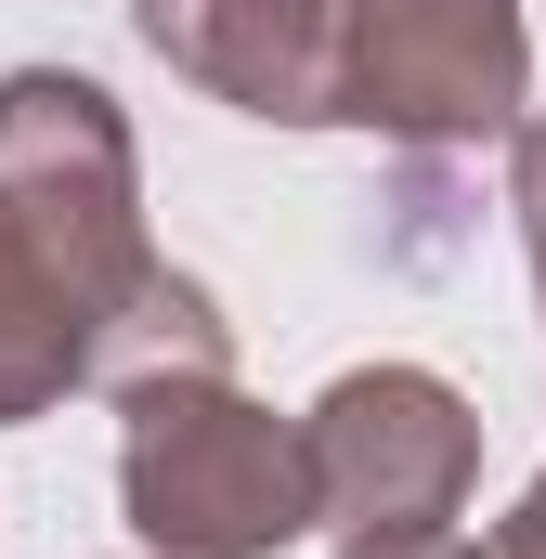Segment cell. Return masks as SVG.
<instances>
[{"instance_id": "6da1fadb", "label": "cell", "mask_w": 546, "mask_h": 559, "mask_svg": "<svg viewBox=\"0 0 546 559\" xmlns=\"http://www.w3.org/2000/svg\"><path fill=\"white\" fill-rule=\"evenodd\" d=\"M118 495L156 559H273L312 534L299 417H261L235 365L118 391Z\"/></svg>"}, {"instance_id": "7a4b0ae2", "label": "cell", "mask_w": 546, "mask_h": 559, "mask_svg": "<svg viewBox=\"0 0 546 559\" xmlns=\"http://www.w3.org/2000/svg\"><path fill=\"white\" fill-rule=\"evenodd\" d=\"M0 235H26L79 286L92 325H118L156 286L143 156H131V118L105 105V79H66V66H13L0 79Z\"/></svg>"}, {"instance_id": "3957f363", "label": "cell", "mask_w": 546, "mask_h": 559, "mask_svg": "<svg viewBox=\"0 0 546 559\" xmlns=\"http://www.w3.org/2000/svg\"><path fill=\"white\" fill-rule=\"evenodd\" d=\"M534 26L521 0H339V118L391 143H495L521 131Z\"/></svg>"}, {"instance_id": "277c9868", "label": "cell", "mask_w": 546, "mask_h": 559, "mask_svg": "<svg viewBox=\"0 0 546 559\" xmlns=\"http://www.w3.org/2000/svg\"><path fill=\"white\" fill-rule=\"evenodd\" d=\"M299 468H312V521H339V547L352 534H455V508L482 481V417L429 365H352L299 417Z\"/></svg>"}, {"instance_id": "5b68a950", "label": "cell", "mask_w": 546, "mask_h": 559, "mask_svg": "<svg viewBox=\"0 0 546 559\" xmlns=\"http://www.w3.org/2000/svg\"><path fill=\"white\" fill-rule=\"evenodd\" d=\"M143 52L235 118H339V0H131Z\"/></svg>"}, {"instance_id": "8992f818", "label": "cell", "mask_w": 546, "mask_h": 559, "mask_svg": "<svg viewBox=\"0 0 546 559\" xmlns=\"http://www.w3.org/2000/svg\"><path fill=\"white\" fill-rule=\"evenodd\" d=\"M92 352H105L92 299L26 235H0V417H52L66 391H92Z\"/></svg>"}, {"instance_id": "52a82bcc", "label": "cell", "mask_w": 546, "mask_h": 559, "mask_svg": "<svg viewBox=\"0 0 546 559\" xmlns=\"http://www.w3.org/2000/svg\"><path fill=\"white\" fill-rule=\"evenodd\" d=\"M508 209H521V248H534V286H546V118H521V156H508Z\"/></svg>"}, {"instance_id": "ba28073f", "label": "cell", "mask_w": 546, "mask_h": 559, "mask_svg": "<svg viewBox=\"0 0 546 559\" xmlns=\"http://www.w3.org/2000/svg\"><path fill=\"white\" fill-rule=\"evenodd\" d=\"M482 559H546V468H534V495H521V508L482 534Z\"/></svg>"}, {"instance_id": "9c48e42d", "label": "cell", "mask_w": 546, "mask_h": 559, "mask_svg": "<svg viewBox=\"0 0 546 559\" xmlns=\"http://www.w3.org/2000/svg\"><path fill=\"white\" fill-rule=\"evenodd\" d=\"M339 559H482V547H455V534H352Z\"/></svg>"}]
</instances>
